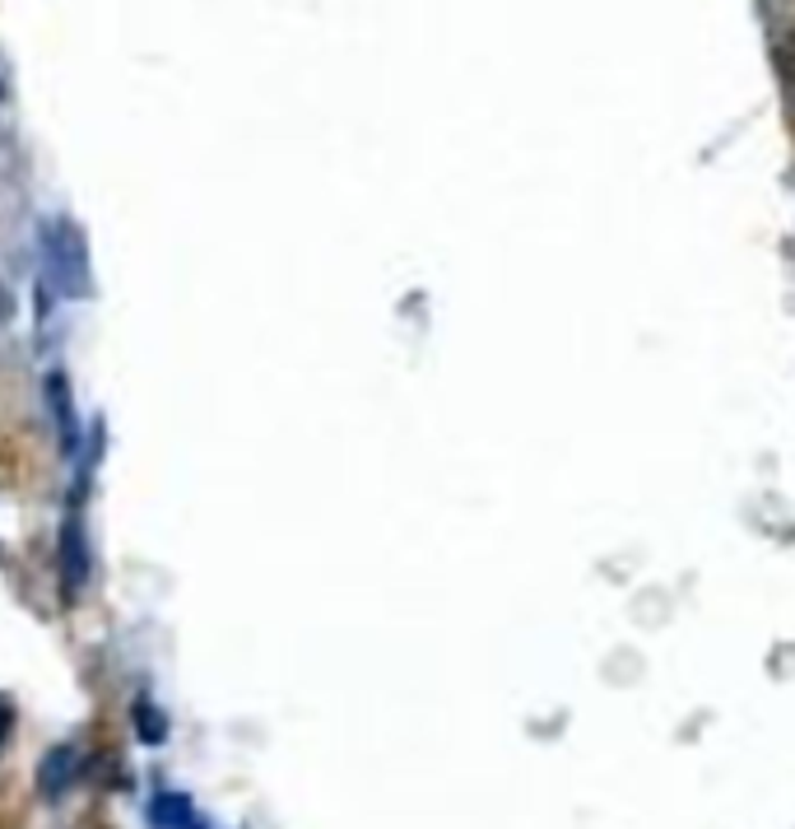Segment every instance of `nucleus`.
Returning <instances> with one entry per match:
<instances>
[{
  "instance_id": "nucleus-1",
  "label": "nucleus",
  "mask_w": 795,
  "mask_h": 829,
  "mask_svg": "<svg viewBox=\"0 0 795 829\" xmlns=\"http://www.w3.org/2000/svg\"><path fill=\"white\" fill-rule=\"evenodd\" d=\"M75 773H79V750L75 745H57L51 755L42 760V773H38V783L47 797H61L70 783H75Z\"/></svg>"
},
{
  "instance_id": "nucleus-2",
  "label": "nucleus",
  "mask_w": 795,
  "mask_h": 829,
  "mask_svg": "<svg viewBox=\"0 0 795 829\" xmlns=\"http://www.w3.org/2000/svg\"><path fill=\"white\" fill-rule=\"evenodd\" d=\"M149 820H154V829H200V820H196V811H192V801L181 797V792L154 797Z\"/></svg>"
},
{
  "instance_id": "nucleus-3",
  "label": "nucleus",
  "mask_w": 795,
  "mask_h": 829,
  "mask_svg": "<svg viewBox=\"0 0 795 829\" xmlns=\"http://www.w3.org/2000/svg\"><path fill=\"white\" fill-rule=\"evenodd\" d=\"M136 728H140V741H149V745H154V741H164V732H168V728H164V718H158L149 704L136 709Z\"/></svg>"
},
{
  "instance_id": "nucleus-4",
  "label": "nucleus",
  "mask_w": 795,
  "mask_h": 829,
  "mask_svg": "<svg viewBox=\"0 0 795 829\" xmlns=\"http://www.w3.org/2000/svg\"><path fill=\"white\" fill-rule=\"evenodd\" d=\"M0 728H6V709H0ZM0 737H6V732H0Z\"/></svg>"
},
{
  "instance_id": "nucleus-5",
  "label": "nucleus",
  "mask_w": 795,
  "mask_h": 829,
  "mask_svg": "<svg viewBox=\"0 0 795 829\" xmlns=\"http://www.w3.org/2000/svg\"><path fill=\"white\" fill-rule=\"evenodd\" d=\"M791 89H795V70H791Z\"/></svg>"
}]
</instances>
